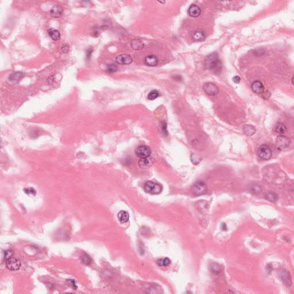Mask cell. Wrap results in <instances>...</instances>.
Here are the masks:
<instances>
[{"label": "cell", "instance_id": "obj_28", "mask_svg": "<svg viewBox=\"0 0 294 294\" xmlns=\"http://www.w3.org/2000/svg\"><path fill=\"white\" fill-rule=\"evenodd\" d=\"M117 70H118V67H117V65H115V64L109 65L108 67H107V71L109 72H110V73L116 72L117 71Z\"/></svg>", "mask_w": 294, "mask_h": 294}, {"label": "cell", "instance_id": "obj_26", "mask_svg": "<svg viewBox=\"0 0 294 294\" xmlns=\"http://www.w3.org/2000/svg\"><path fill=\"white\" fill-rule=\"evenodd\" d=\"M159 93L158 90H154L151 91L148 95V99L149 100H154L159 96Z\"/></svg>", "mask_w": 294, "mask_h": 294}, {"label": "cell", "instance_id": "obj_25", "mask_svg": "<svg viewBox=\"0 0 294 294\" xmlns=\"http://www.w3.org/2000/svg\"><path fill=\"white\" fill-rule=\"evenodd\" d=\"M210 269L211 272L216 274L221 272V267L218 264H213L210 267Z\"/></svg>", "mask_w": 294, "mask_h": 294}, {"label": "cell", "instance_id": "obj_7", "mask_svg": "<svg viewBox=\"0 0 294 294\" xmlns=\"http://www.w3.org/2000/svg\"><path fill=\"white\" fill-rule=\"evenodd\" d=\"M7 268L12 271H17L21 267V262L17 258L11 257L5 261Z\"/></svg>", "mask_w": 294, "mask_h": 294}, {"label": "cell", "instance_id": "obj_30", "mask_svg": "<svg viewBox=\"0 0 294 294\" xmlns=\"http://www.w3.org/2000/svg\"><path fill=\"white\" fill-rule=\"evenodd\" d=\"M13 252L12 251H7L5 252H4V259L6 260H7L8 259L11 258L13 257Z\"/></svg>", "mask_w": 294, "mask_h": 294}, {"label": "cell", "instance_id": "obj_29", "mask_svg": "<svg viewBox=\"0 0 294 294\" xmlns=\"http://www.w3.org/2000/svg\"><path fill=\"white\" fill-rule=\"evenodd\" d=\"M61 50L63 53L65 54H66V53H68L69 52V51H70V45L67 44V43H65V44H63L62 45L61 48Z\"/></svg>", "mask_w": 294, "mask_h": 294}, {"label": "cell", "instance_id": "obj_23", "mask_svg": "<svg viewBox=\"0 0 294 294\" xmlns=\"http://www.w3.org/2000/svg\"><path fill=\"white\" fill-rule=\"evenodd\" d=\"M266 199L268 201H270L271 202H276V201L278 199V195L273 192H270L267 193L266 196Z\"/></svg>", "mask_w": 294, "mask_h": 294}, {"label": "cell", "instance_id": "obj_33", "mask_svg": "<svg viewBox=\"0 0 294 294\" xmlns=\"http://www.w3.org/2000/svg\"><path fill=\"white\" fill-rule=\"evenodd\" d=\"M27 192H26V193H27V194H28V193L33 194V193H36V191H35V190H34L33 188H29V189H27Z\"/></svg>", "mask_w": 294, "mask_h": 294}, {"label": "cell", "instance_id": "obj_36", "mask_svg": "<svg viewBox=\"0 0 294 294\" xmlns=\"http://www.w3.org/2000/svg\"><path fill=\"white\" fill-rule=\"evenodd\" d=\"M222 229H223V230H226L227 228H226V226L225 224H223V226H222Z\"/></svg>", "mask_w": 294, "mask_h": 294}, {"label": "cell", "instance_id": "obj_18", "mask_svg": "<svg viewBox=\"0 0 294 294\" xmlns=\"http://www.w3.org/2000/svg\"><path fill=\"white\" fill-rule=\"evenodd\" d=\"M48 34L53 40L57 41L61 39V35L60 32L56 29L50 28L48 30Z\"/></svg>", "mask_w": 294, "mask_h": 294}, {"label": "cell", "instance_id": "obj_4", "mask_svg": "<svg viewBox=\"0 0 294 294\" xmlns=\"http://www.w3.org/2000/svg\"><path fill=\"white\" fill-rule=\"evenodd\" d=\"M205 93L210 96H215L219 93V88L215 84L212 82L206 83L203 85Z\"/></svg>", "mask_w": 294, "mask_h": 294}, {"label": "cell", "instance_id": "obj_24", "mask_svg": "<svg viewBox=\"0 0 294 294\" xmlns=\"http://www.w3.org/2000/svg\"><path fill=\"white\" fill-rule=\"evenodd\" d=\"M171 263V261L169 258H162V259H159L157 261V264L159 266H163V267H167L169 266V264Z\"/></svg>", "mask_w": 294, "mask_h": 294}, {"label": "cell", "instance_id": "obj_8", "mask_svg": "<svg viewBox=\"0 0 294 294\" xmlns=\"http://www.w3.org/2000/svg\"><path fill=\"white\" fill-rule=\"evenodd\" d=\"M290 140L287 137L280 135L277 137L276 145L279 149H283L288 147L290 144Z\"/></svg>", "mask_w": 294, "mask_h": 294}, {"label": "cell", "instance_id": "obj_32", "mask_svg": "<svg viewBox=\"0 0 294 294\" xmlns=\"http://www.w3.org/2000/svg\"><path fill=\"white\" fill-rule=\"evenodd\" d=\"M241 78L239 76H235L233 78V81L235 83H239L240 82Z\"/></svg>", "mask_w": 294, "mask_h": 294}, {"label": "cell", "instance_id": "obj_27", "mask_svg": "<svg viewBox=\"0 0 294 294\" xmlns=\"http://www.w3.org/2000/svg\"><path fill=\"white\" fill-rule=\"evenodd\" d=\"M81 261L82 262L83 264L85 265H90L91 263V259L90 257L87 255H84L81 257Z\"/></svg>", "mask_w": 294, "mask_h": 294}, {"label": "cell", "instance_id": "obj_1", "mask_svg": "<svg viewBox=\"0 0 294 294\" xmlns=\"http://www.w3.org/2000/svg\"><path fill=\"white\" fill-rule=\"evenodd\" d=\"M219 63L218 54L214 52L209 54L206 57L204 60V67L208 70H212L217 67Z\"/></svg>", "mask_w": 294, "mask_h": 294}, {"label": "cell", "instance_id": "obj_21", "mask_svg": "<svg viewBox=\"0 0 294 294\" xmlns=\"http://www.w3.org/2000/svg\"><path fill=\"white\" fill-rule=\"evenodd\" d=\"M129 218V215L128 212L125 211H121L118 214V219L119 221L122 223H127Z\"/></svg>", "mask_w": 294, "mask_h": 294}, {"label": "cell", "instance_id": "obj_35", "mask_svg": "<svg viewBox=\"0 0 294 294\" xmlns=\"http://www.w3.org/2000/svg\"><path fill=\"white\" fill-rule=\"evenodd\" d=\"M54 77H53V76H50V77L48 78V80H47V81H48V82L50 83H52L53 82V81H54Z\"/></svg>", "mask_w": 294, "mask_h": 294}, {"label": "cell", "instance_id": "obj_37", "mask_svg": "<svg viewBox=\"0 0 294 294\" xmlns=\"http://www.w3.org/2000/svg\"><path fill=\"white\" fill-rule=\"evenodd\" d=\"M293 79H294V76H292V84L294 85V81H293Z\"/></svg>", "mask_w": 294, "mask_h": 294}, {"label": "cell", "instance_id": "obj_31", "mask_svg": "<svg viewBox=\"0 0 294 294\" xmlns=\"http://www.w3.org/2000/svg\"><path fill=\"white\" fill-rule=\"evenodd\" d=\"M161 130H162V132L163 133V134H167V124L166 122H162L161 123Z\"/></svg>", "mask_w": 294, "mask_h": 294}, {"label": "cell", "instance_id": "obj_5", "mask_svg": "<svg viewBox=\"0 0 294 294\" xmlns=\"http://www.w3.org/2000/svg\"><path fill=\"white\" fill-rule=\"evenodd\" d=\"M135 153L137 156L141 159L148 158L151 155V148L147 145H140L139 147H137Z\"/></svg>", "mask_w": 294, "mask_h": 294}, {"label": "cell", "instance_id": "obj_13", "mask_svg": "<svg viewBox=\"0 0 294 294\" xmlns=\"http://www.w3.org/2000/svg\"><path fill=\"white\" fill-rule=\"evenodd\" d=\"M252 89L255 93L261 94L264 92V86L260 81H256L252 84Z\"/></svg>", "mask_w": 294, "mask_h": 294}, {"label": "cell", "instance_id": "obj_34", "mask_svg": "<svg viewBox=\"0 0 294 294\" xmlns=\"http://www.w3.org/2000/svg\"><path fill=\"white\" fill-rule=\"evenodd\" d=\"M92 52H93V50H92L91 48L88 49L87 51V57H90Z\"/></svg>", "mask_w": 294, "mask_h": 294}, {"label": "cell", "instance_id": "obj_19", "mask_svg": "<svg viewBox=\"0 0 294 294\" xmlns=\"http://www.w3.org/2000/svg\"><path fill=\"white\" fill-rule=\"evenodd\" d=\"M243 132L244 134L246 135L247 136H251L253 135H255V133L256 132V129L254 126L250 124H247L244 125L243 127Z\"/></svg>", "mask_w": 294, "mask_h": 294}, {"label": "cell", "instance_id": "obj_6", "mask_svg": "<svg viewBox=\"0 0 294 294\" xmlns=\"http://www.w3.org/2000/svg\"><path fill=\"white\" fill-rule=\"evenodd\" d=\"M193 192L195 195L199 196L205 194L207 191V186L203 182H197L193 186Z\"/></svg>", "mask_w": 294, "mask_h": 294}, {"label": "cell", "instance_id": "obj_20", "mask_svg": "<svg viewBox=\"0 0 294 294\" xmlns=\"http://www.w3.org/2000/svg\"><path fill=\"white\" fill-rule=\"evenodd\" d=\"M206 39V35L202 31H195L193 35V39L195 42H202Z\"/></svg>", "mask_w": 294, "mask_h": 294}, {"label": "cell", "instance_id": "obj_17", "mask_svg": "<svg viewBox=\"0 0 294 294\" xmlns=\"http://www.w3.org/2000/svg\"><path fill=\"white\" fill-rule=\"evenodd\" d=\"M130 46L132 48L135 50H140L143 48L145 45L141 40L135 39L132 40L130 43Z\"/></svg>", "mask_w": 294, "mask_h": 294}, {"label": "cell", "instance_id": "obj_9", "mask_svg": "<svg viewBox=\"0 0 294 294\" xmlns=\"http://www.w3.org/2000/svg\"><path fill=\"white\" fill-rule=\"evenodd\" d=\"M115 61L119 65H130L133 61V58L128 54H121L116 57Z\"/></svg>", "mask_w": 294, "mask_h": 294}, {"label": "cell", "instance_id": "obj_11", "mask_svg": "<svg viewBox=\"0 0 294 294\" xmlns=\"http://www.w3.org/2000/svg\"><path fill=\"white\" fill-rule=\"evenodd\" d=\"M50 14L54 18H59L63 14V9L60 5H54L51 9Z\"/></svg>", "mask_w": 294, "mask_h": 294}, {"label": "cell", "instance_id": "obj_22", "mask_svg": "<svg viewBox=\"0 0 294 294\" xmlns=\"http://www.w3.org/2000/svg\"><path fill=\"white\" fill-rule=\"evenodd\" d=\"M287 128L286 126L284 125L282 123H277L276 124V127H275V130L277 133H279L280 135L284 134L287 132Z\"/></svg>", "mask_w": 294, "mask_h": 294}, {"label": "cell", "instance_id": "obj_10", "mask_svg": "<svg viewBox=\"0 0 294 294\" xmlns=\"http://www.w3.org/2000/svg\"><path fill=\"white\" fill-rule=\"evenodd\" d=\"M279 276L282 281L286 285L290 286L292 284L290 273L286 269H283L279 272Z\"/></svg>", "mask_w": 294, "mask_h": 294}, {"label": "cell", "instance_id": "obj_2", "mask_svg": "<svg viewBox=\"0 0 294 294\" xmlns=\"http://www.w3.org/2000/svg\"><path fill=\"white\" fill-rule=\"evenodd\" d=\"M144 188L147 193L151 194H160L163 189L161 185L151 181H148L145 183Z\"/></svg>", "mask_w": 294, "mask_h": 294}, {"label": "cell", "instance_id": "obj_15", "mask_svg": "<svg viewBox=\"0 0 294 294\" xmlns=\"http://www.w3.org/2000/svg\"><path fill=\"white\" fill-rule=\"evenodd\" d=\"M144 62L148 66L154 67L158 64V57L154 55H149L145 58Z\"/></svg>", "mask_w": 294, "mask_h": 294}, {"label": "cell", "instance_id": "obj_16", "mask_svg": "<svg viewBox=\"0 0 294 294\" xmlns=\"http://www.w3.org/2000/svg\"><path fill=\"white\" fill-rule=\"evenodd\" d=\"M24 74L21 72H16L9 76L8 79L12 83H17L23 78Z\"/></svg>", "mask_w": 294, "mask_h": 294}, {"label": "cell", "instance_id": "obj_14", "mask_svg": "<svg viewBox=\"0 0 294 294\" xmlns=\"http://www.w3.org/2000/svg\"><path fill=\"white\" fill-rule=\"evenodd\" d=\"M154 162V160L153 158L148 157V158H142L139 161V165L141 168H148L151 167L153 164Z\"/></svg>", "mask_w": 294, "mask_h": 294}, {"label": "cell", "instance_id": "obj_12", "mask_svg": "<svg viewBox=\"0 0 294 294\" xmlns=\"http://www.w3.org/2000/svg\"><path fill=\"white\" fill-rule=\"evenodd\" d=\"M188 13L192 17H198L201 15V9L197 5L192 4L189 8Z\"/></svg>", "mask_w": 294, "mask_h": 294}, {"label": "cell", "instance_id": "obj_3", "mask_svg": "<svg viewBox=\"0 0 294 294\" xmlns=\"http://www.w3.org/2000/svg\"><path fill=\"white\" fill-rule=\"evenodd\" d=\"M258 155L262 160H269L272 155L271 149L267 145H262L258 149Z\"/></svg>", "mask_w": 294, "mask_h": 294}]
</instances>
